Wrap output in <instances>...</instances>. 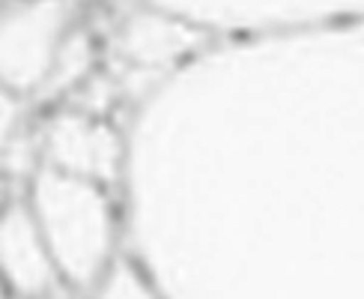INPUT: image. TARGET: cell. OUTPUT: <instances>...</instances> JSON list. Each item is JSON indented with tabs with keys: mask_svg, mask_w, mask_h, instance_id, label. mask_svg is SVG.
<instances>
[{
	"mask_svg": "<svg viewBox=\"0 0 364 299\" xmlns=\"http://www.w3.org/2000/svg\"><path fill=\"white\" fill-rule=\"evenodd\" d=\"M30 213L57 278L72 288L99 284L114 251V213L102 186L42 168L30 177Z\"/></svg>",
	"mask_w": 364,
	"mask_h": 299,
	"instance_id": "1",
	"label": "cell"
},
{
	"mask_svg": "<svg viewBox=\"0 0 364 299\" xmlns=\"http://www.w3.org/2000/svg\"><path fill=\"white\" fill-rule=\"evenodd\" d=\"M69 30L72 6L66 4L0 9V87L15 99L39 93Z\"/></svg>",
	"mask_w": 364,
	"mask_h": 299,
	"instance_id": "2",
	"label": "cell"
},
{
	"mask_svg": "<svg viewBox=\"0 0 364 299\" xmlns=\"http://www.w3.org/2000/svg\"><path fill=\"white\" fill-rule=\"evenodd\" d=\"M39 153L45 159V168L105 189L119 174L123 141L117 129L105 123L99 114L60 111L42 129Z\"/></svg>",
	"mask_w": 364,
	"mask_h": 299,
	"instance_id": "3",
	"label": "cell"
},
{
	"mask_svg": "<svg viewBox=\"0 0 364 299\" xmlns=\"http://www.w3.org/2000/svg\"><path fill=\"white\" fill-rule=\"evenodd\" d=\"M0 284L21 299L54 290L57 269L27 204L0 206Z\"/></svg>",
	"mask_w": 364,
	"mask_h": 299,
	"instance_id": "4",
	"label": "cell"
},
{
	"mask_svg": "<svg viewBox=\"0 0 364 299\" xmlns=\"http://www.w3.org/2000/svg\"><path fill=\"white\" fill-rule=\"evenodd\" d=\"M206 33L191 21L179 19L164 6L138 9L123 21L117 33V51L132 69L156 72L182 60L203 45Z\"/></svg>",
	"mask_w": 364,
	"mask_h": 299,
	"instance_id": "5",
	"label": "cell"
},
{
	"mask_svg": "<svg viewBox=\"0 0 364 299\" xmlns=\"http://www.w3.org/2000/svg\"><path fill=\"white\" fill-rule=\"evenodd\" d=\"M93 63H96L93 39H90L84 30H69L66 39L60 42L51 72H48V78H45L39 93L45 99L72 93V90H78L90 75H93Z\"/></svg>",
	"mask_w": 364,
	"mask_h": 299,
	"instance_id": "6",
	"label": "cell"
},
{
	"mask_svg": "<svg viewBox=\"0 0 364 299\" xmlns=\"http://www.w3.org/2000/svg\"><path fill=\"white\" fill-rule=\"evenodd\" d=\"M99 299H159L153 288L141 278V273L129 263H117L102 276Z\"/></svg>",
	"mask_w": 364,
	"mask_h": 299,
	"instance_id": "7",
	"label": "cell"
},
{
	"mask_svg": "<svg viewBox=\"0 0 364 299\" xmlns=\"http://www.w3.org/2000/svg\"><path fill=\"white\" fill-rule=\"evenodd\" d=\"M18 132H21V102L0 87V198H4V186H6V153Z\"/></svg>",
	"mask_w": 364,
	"mask_h": 299,
	"instance_id": "8",
	"label": "cell"
},
{
	"mask_svg": "<svg viewBox=\"0 0 364 299\" xmlns=\"http://www.w3.org/2000/svg\"><path fill=\"white\" fill-rule=\"evenodd\" d=\"M0 299H6V288H4V284H0Z\"/></svg>",
	"mask_w": 364,
	"mask_h": 299,
	"instance_id": "9",
	"label": "cell"
}]
</instances>
